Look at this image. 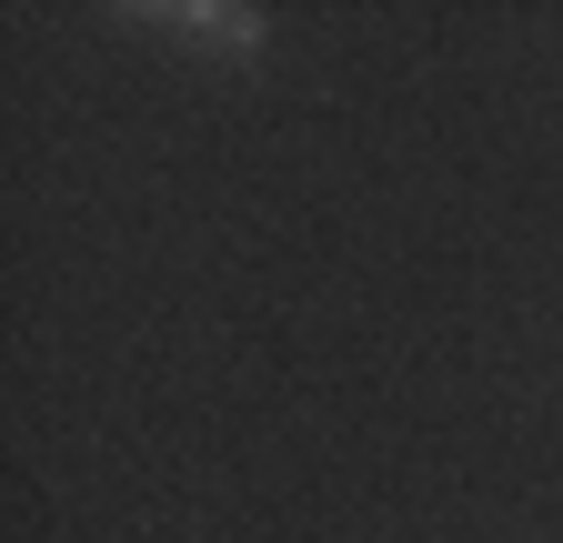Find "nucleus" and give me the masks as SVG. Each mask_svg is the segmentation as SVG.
Returning a JSON list of instances; mask_svg holds the SVG:
<instances>
[{
	"label": "nucleus",
	"mask_w": 563,
	"mask_h": 543,
	"mask_svg": "<svg viewBox=\"0 0 563 543\" xmlns=\"http://www.w3.org/2000/svg\"><path fill=\"white\" fill-rule=\"evenodd\" d=\"M172 31H201L211 51H262V21L252 11H191V0H181V11H162Z\"/></svg>",
	"instance_id": "1"
}]
</instances>
